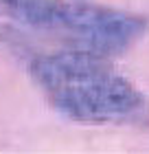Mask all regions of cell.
Wrapping results in <instances>:
<instances>
[{
    "instance_id": "obj_1",
    "label": "cell",
    "mask_w": 149,
    "mask_h": 154,
    "mask_svg": "<svg viewBox=\"0 0 149 154\" xmlns=\"http://www.w3.org/2000/svg\"><path fill=\"white\" fill-rule=\"evenodd\" d=\"M48 97L53 108L64 117L90 123L121 121L134 115L145 103L140 90L132 82L112 73L53 90Z\"/></svg>"
},
{
    "instance_id": "obj_2",
    "label": "cell",
    "mask_w": 149,
    "mask_h": 154,
    "mask_svg": "<svg viewBox=\"0 0 149 154\" xmlns=\"http://www.w3.org/2000/svg\"><path fill=\"white\" fill-rule=\"evenodd\" d=\"M103 7L88 2H66V0H0V13L11 20H18L33 29L44 31H66L75 38H81Z\"/></svg>"
},
{
    "instance_id": "obj_3",
    "label": "cell",
    "mask_w": 149,
    "mask_h": 154,
    "mask_svg": "<svg viewBox=\"0 0 149 154\" xmlns=\"http://www.w3.org/2000/svg\"><path fill=\"white\" fill-rule=\"evenodd\" d=\"M29 73L40 88L53 93V90L73 86V84L108 75L112 73V64L108 55L75 46L70 51H57L33 57L29 64Z\"/></svg>"
},
{
    "instance_id": "obj_4",
    "label": "cell",
    "mask_w": 149,
    "mask_h": 154,
    "mask_svg": "<svg viewBox=\"0 0 149 154\" xmlns=\"http://www.w3.org/2000/svg\"><path fill=\"white\" fill-rule=\"evenodd\" d=\"M147 31V20L136 13H127L118 9H105L97 22L77 40V46L101 55H114L125 48H130L134 42H138Z\"/></svg>"
},
{
    "instance_id": "obj_5",
    "label": "cell",
    "mask_w": 149,
    "mask_h": 154,
    "mask_svg": "<svg viewBox=\"0 0 149 154\" xmlns=\"http://www.w3.org/2000/svg\"><path fill=\"white\" fill-rule=\"evenodd\" d=\"M13 35V31H11V26L9 24H4L2 20H0V44H4V42H9Z\"/></svg>"
}]
</instances>
